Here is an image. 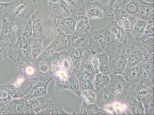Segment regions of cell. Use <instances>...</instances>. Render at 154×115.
I'll return each mask as SVG.
<instances>
[{"mask_svg": "<svg viewBox=\"0 0 154 115\" xmlns=\"http://www.w3.org/2000/svg\"><path fill=\"white\" fill-rule=\"evenodd\" d=\"M131 0H118L119 7L120 9H123Z\"/></svg>", "mask_w": 154, "mask_h": 115, "instance_id": "56", "label": "cell"}, {"mask_svg": "<svg viewBox=\"0 0 154 115\" xmlns=\"http://www.w3.org/2000/svg\"><path fill=\"white\" fill-rule=\"evenodd\" d=\"M44 50L42 45V40L35 39L31 46V53L34 60H36Z\"/></svg>", "mask_w": 154, "mask_h": 115, "instance_id": "41", "label": "cell"}, {"mask_svg": "<svg viewBox=\"0 0 154 115\" xmlns=\"http://www.w3.org/2000/svg\"><path fill=\"white\" fill-rule=\"evenodd\" d=\"M146 22L148 24L154 23V11L150 14L148 17Z\"/></svg>", "mask_w": 154, "mask_h": 115, "instance_id": "58", "label": "cell"}, {"mask_svg": "<svg viewBox=\"0 0 154 115\" xmlns=\"http://www.w3.org/2000/svg\"><path fill=\"white\" fill-rule=\"evenodd\" d=\"M37 71L39 81H45L54 77L51 61L36 59L32 61Z\"/></svg>", "mask_w": 154, "mask_h": 115, "instance_id": "16", "label": "cell"}, {"mask_svg": "<svg viewBox=\"0 0 154 115\" xmlns=\"http://www.w3.org/2000/svg\"><path fill=\"white\" fill-rule=\"evenodd\" d=\"M120 102L126 105L131 114H144V107L142 103L138 101L134 97L129 95H127Z\"/></svg>", "mask_w": 154, "mask_h": 115, "instance_id": "26", "label": "cell"}, {"mask_svg": "<svg viewBox=\"0 0 154 115\" xmlns=\"http://www.w3.org/2000/svg\"><path fill=\"white\" fill-rule=\"evenodd\" d=\"M75 31L72 34L67 36L68 47L69 48H81L88 51L89 48V34Z\"/></svg>", "mask_w": 154, "mask_h": 115, "instance_id": "15", "label": "cell"}, {"mask_svg": "<svg viewBox=\"0 0 154 115\" xmlns=\"http://www.w3.org/2000/svg\"><path fill=\"white\" fill-rule=\"evenodd\" d=\"M103 10L99 8H92L86 11V16L89 20L96 19H101L103 16Z\"/></svg>", "mask_w": 154, "mask_h": 115, "instance_id": "44", "label": "cell"}, {"mask_svg": "<svg viewBox=\"0 0 154 115\" xmlns=\"http://www.w3.org/2000/svg\"><path fill=\"white\" fill-rule=\"evenodd\" d=\"M85 101L89 103H94L96 100V95L94 91L85 90L82 91V95Z\"/></svg>", "mask_w": 154, "mask_h": 115, "instance_id": "51", "label": "cell"}, {"mask_svg": "<svg viewBox=\"0 0 154 115\" xmlns=\"http://www.w3.org/2000/svg\"><path fill=\"white\" fill-rule=\"evenodd\" d=\"M12 9L6 19L15 23L30 19L37 7L36 0H12Z\"/></svg>", "mask_w": 154, "mask_h": 115, "instance_id": "1", "label": "cell"}, {"mask_svg": "<svg viewBox=\"0 0 154 115\" xmlns=\"http://www.w3.org/2000/svg\"><path fill=\"white\" fill-rule=\"evenodd\" d=\"M17 72L20 73L26 79L35 84L39 81L37 71L35 65L31 61H27L17 64Z\"/></svg>", "mask_w": 154, "mask_h": 115, "instance_id": "19", "label": "cell"}, {"mask_svg": "<svg viewBox=\"0 0 154 115\" xmlns=\"http://www.w3.org/2000/svg\"><path fill=\"white\" fill-rule=\"evenodd\" d=\"M139 83L154 87V54L143 61Z\"/></svg>", "mask_w": 154, "mask_h": 115, "instance_id": "14", "label": "cell"}, {"mask_svg": "<svg viewBox=\"0 0 154 115\" xmlns=\"http://www.w3.org/2000/svg\"><path fill=\"white\" fill-rule=\"evenodd\" d=\"M144 107V114H154V95L143 102Z\"/></svg>", "mask_w": 154, "mask_h": 115, "instance_id": "47", "label": "cell"}, {"mask_svg": "<svg viewBox=\"0 0 154 115\" xmlns=\"http://www.w3.org/2000/svg\"><path fill=\"white\" fill-rule=\"evenodd\" d=\"M28 103L36 113L42 109L51 108L54 104L48 94L38 98L30 99L28 100Z\"/></svg>", "mask_w": 154, "mask_h": 115, "instance_id": "24", "label": "cell"}, {"mask_svg": "<svg viewBox=\"0 0 154 115\" xmlns=\"http://www.w3.org/2000/svg\"><path fill=\"white\" fill-rule=\"evenodd\" d=\"M101 3L103 5V6L106 5L109 2L110 0H99Z\"/></svg>", "mask_w": 154, "mask_h": 115, "instance_id": "59", "label": "cell"}, {"mask_svg": "<svg viewBox=\"0 0 154 115\" xmlns=\"http://www.w3.org/2000/svg\"><path fill=\"white\" fill-rule=\"evenodd\" d=\"M110 77L108 75H104L101 73H98L95 75L93 81L95 92H97L109 85Z\"/></svg>", "mask_w": 154, "mask_h": 115, "instance_id": "33", "label": "cell"}, {"mask_svg": "<svg viewBox=\"0 0 154 115\" xmlns=\"http://www.w3.org/2000/svg\"><path fill=\"white\" fill-rule=\"evenodd\" d=\"M2 102H0V108H1V105H2Z\"/></svg>", "mask_w": 154, "mask_h": 115, "instance_id": "62", "label": "cell"}, {"mask_svg": "<svg viewBox=\"0 0 154 115\" xmlns=\"http://www.w3.org/2000/svg\"><path fill=\"white\" fill-rule=\"evenodd\" d=\"M95 55L98 59L100 72L109 76L111 75L112 73L109 65L108 54L106 52L103 51V52L97 54Z\"/></svg>", "mask_w": 154, "mask_h": 115, "instance_id": "31", "label": "cell"}, {"mask_svg": "<svg viewBox=\"0 0 154 115\" xmlns=\"http://www.w3.org/2000/svg\"><path fill=\"white\" fill-rule=\"evenodd\" d=\"M76 20L75 31L82 33H88L91 29V24L89 20L85 15H76L75 16Z\"/></svg>", "mask_w": 154, "mask_h": 115, "instance_id": "35", "label": "cell"}, {"mask_svg": "<svg viewBox=\"0 0 154 115\" xmlns=\"http://www.w3.org/2000/svg\"><path fill=\"white\" fill-rule=\"evenodd\" d=\"M35 39L33 36L18 39L16 43L11 45L9 58L16 64L34 60L31 53V46Z\"/></svg>", "mask_w": 154, "mask_h": 115, "instance_id": "2", "label": "cell"}, {"mask_svg": "<svg viewBox=\"0 0 154 115\" xmlns=\"http://www.w3.org/2000/svg\"><path fill=\"white\" fill-rule=\"evenodd\" d=\"M110 81L106 88L116 97V101L120 102L128 95L131 84L120 74L110 75Z\"/></svg>", "mask_w": 154, "mask_h": 115, "instance_id": "7", "label": "cell"}, {"mask_svg": "<svg viewBox=\"0 0 154 115\" xmlns=\"http://www.w3.org/2000/svg\"><path fill=\"white\" fill-rule=\"evenodd\" d=\"M48 8L54 19V22L73 16L68 4L64 0H60L56 3H48Z\"/></svg>", "mask_w": 154, "mask_h": 115, "instance_id": "13", "label": "cell"}, {"mask_svg": "<svg viewBox=\"0 0 154 115\" xmlns=\"http://www.w3.org/2000/svg\"><path fill=\"white\" fill-rule=\"evenodd\" d=\"M17 39L16 24L10 21L6 18L3 20L0 40L12 45L16 43Z\"/></svg>", "mask_w": 154, "mask_h": 115, "instance_id": "11", "label": "cell"}, {"mask_svg": "<svg viewBox=\"0 0 154 115\" xmlns=\"http://www.w3.org/2000/svg\"><path fill=\"white\" fill-rule=\"evenodd\" d=\"M59 33L68 36L72 34L76 29L75 16L70 17L54 22Z\"/></svg>", "mask_w": 154, "mask_h": 115, "instance_id": "20", "label": "cell"}, {"mask_svg": "<svg viewBox=\"0 0 154 115\" xmlns=\"http://www.w3.org/2000/svg\"><path fill=\"white\" fill-rule=\"evenodd\" d=\"M85 51L81 48H69L67 50V53L72 60L74 68L81 65Z\"/></svg>", "mask_w": 154, "mask_h": 115, "instance_id": "29", "label": "cell"}, {"mask_svg": "<svg viewBox=\"0 0 154 115\" xmlns=\"http://www.w3.org/2000/svg\"><path fill=\"white\" fill-rule=\"evenodd\" d=\"M28 103V100L24 97L12 99L7 104L8 109V114L23 115L25 107Z\"/></svg>", "mask_w": 154, "mask_h": 115, "instance_id": "25", "label": "cell"}, {"mask_svg": "<svg viewBox=\"0 0 154 115\" xmlns=\"http://www.w3.org/2000/svg\"><path fill=\"white\" fill-rule=\"evenodd\" d=\"M10 46L9 43L0 40V60L9 57Z\"/></svg>", "mask_w": 154, "mask_h": 115, "instance_id": "48", "label": "cell"}, {"mask_svg": "<svg viewBox=\"0 0 154 115\" xmlns=\"http://www.w3.org/2000/svg\"><path fill=\"white\" fill-rule=\"evenodd\" d=\"M103 109L100 108L95 103H89L84 101L80 107V114H107Z\"/></svg>", "mask_w": 154, "mask_h": 115, "instance_id": "27", "label": "cell"}, {"mask_svg": "<svg viewBox=\"0 0 154 115\" xmlns=\"http://www.w3.org/2000/svg\"><path fill=\"white\" fill-rule=\"evenodd\" d=\"M142 0H131L123 9L129 14L135 16L139 11Z\"/></svg>", "mask_w": 154, "mask_h": 115, "instance_id": "40", "label": "cell"}, {"mask_svg": "<svg viewBox=\"0 0 154 115\" xmlns=\"http://www.w3.org/2000/svg\"><path fill=\"white\" fill-rule=\"evenodd\" d=\"M150 55L143 48L129 45L127 54L126 67L132 68L138 63L141 61L143 62L147 60Z\"/></svg>", "mask_w": 154, "mask_h": 115, "instance_id": "10", "label": "cell"}, {"mask_svg": "<svg viewBox=\"0 0 154 115\" xmlns=\"http://www.w3.org/2000/svg\"><path fill=\"white\" fill-rule=\"evenodd\" d=\"M24 114L26 115H35L36 114L35 112L33 109L32 108L31 106L29 103L26 104L25 107L24 111Z\"/></svg>", "mask_w": 154, "mask_h": 115, "instance_id": "54", "label": "cell"}, {"mask_svg": "<svg viewBox=\"0 0 154 115\" xmlns=\"http://www.w3.org/2000/svg\"><path fill=\"white\" fill-rule=\"evenodd\" d=\"M67 50H63L60 52L57 59L61 68L70 73L72 72L74 67L72 60L68 55Z\"/></svg>", "mask_w": 154, "mask_h": 115, "instance_id": "30", "label": "cell"}, {"mask_svg": "<svg viewBox=\"0 0 154 115\" xmlns=\"http://www.w3.org/2000/svg\"><path fill=\"white\" fill-rule=\"evenodd\" d=\"M82 92L85 90L94 91L93 82L92 81H79Z\"/></svg>", "mask_w": 154, "mask_h": 115, "instance_id": "53", "label": "cell"}, {"mask_svg": "<svg viewBox=\"0 0 154 115\" xmlns=\"http://www.w3.org/2000/svg\"><path fill=\"white\" fill-rule=\"evenodd\" d=\"M147 24L146 21L143 20L138 19L137 20L131 32L135 39L140 37L143 34Z\"/></svg>", "mask_w": 154, "mask_h": 115, "instance_id": "39", "label": "cell"}, {"mask_svg": "<svg viewBox=\"0 0 154 115\" xmlns=\"http://www.w3.org/2000/svg\"><path fill=\"white\" fill-rule=\"evenodd\" d=\"M5 85L10 92L12 99H16L26 96L35 84L17 71L12 79Z\"/></svg>", "mask_w": 154, "mask_h": 115, "instance_id": "4", "label": "cell"}, {"mask_svg": "<svg viewBox=\"0 0 154 115\" xmlns=\"http://www.w3.org/2000/svg\"><path fill=\"white\" fill-rule=\"evenodd\" d=\"M52 70L55 79V89L57 91L69 90L71 84L69 80V73L64 70L60 66L57 59L51 63Z\"/></svg>", "mask_w": 154, "mask_h": 115, "instance_id": "8", "label": "cell"}, {"mask_svg": "<svg viewBox=\"0 0 154 115\" xmlns=\"http://www.w3.org/2000/svg\"><path fill=\"white\" fill-rule=\"evenodd\" d=\"M151 37H154V23L148 24L143 34L140 37L135 39L136 41L142 42Z\"/></svg>", "mask_w": 154, "mask_h": 115, "instance_id": "43", "label": "cell"}, {"mask_svg": "<svg viewBox=\"0 0 154 115\" xmlns=\"http://www.w3.org/2000/svg\"><path fill=\"white\" fill-rule=\"evenodd\" d=\"M96 100L94 103L100 108L103 109L104 106L112 104L116 101L115 96L106 87L101 90L100 92H96Z\"/></svg>", "mask_w": 154, "mask_h": 115, "instance_id": "23", "label": "cell"}, {"mask_svg": "<svg viewBox=\"0 0 154 115\" xmlns=\"http://www.w3.org/2000/svg\"><path fill=\"white\" fill-rule=\"evenodd\" d=\"M105 48L104 39L101 30H95L89 32V48L87 52L90 55H95L103 52Z\"/></svg>", "mask_w": 154, "mask_h": 115, "instance_id": "9", "label": "cell"}, {"mask_svg": "<svg viewBox=\"0 0 154 115\" xmlns=\"http://www.w3.org/2000/svg\"><path fill=\"white\" fill-rule=\"evenodd\" d=\"M69 113H67L63 109L61 105L56 104L53 105L51 108L50 115H68Z\"/></svg>", "mask_w": 154, "mask_h": 115, "instance_id": "52", "label": "cell"}, {"mask_svg": "<svg viewBox=\"0 0 154 115\" xmlns=\"http://www.w3.org/2000/svg\"><path fill=\"white\" fill-rule=\"evenodd\" d=\"M72 73L79 81H92L94 79L95 75L90 73L82 66L74 68Z\"/></svg>", "mask_w": 154, "mask_h": 115, "instance_id": "36", "label": "cell"}, {"mask_svg": "<svg viewBox=\"0 0 154 115\" xmlns=\"http://www.w3.org/2000/svg\"><path fill=\"white\" fill-rule=\"evenodd\" d=\"M116 21L126 31L131 32L137 20L136 17L129 14L123 9H120L115 16Z\"/></svg>", "mask_w": 154, "mask_h": 115, "instance_id": "17", "label": "cell"}, {"mask_svg": "<svg viewBox=\"0 0 154 115\" xmlns=\"http://www.w3.org/2000/svg\"><path fill=\"white\" fill-rule=\"evenodd\" d=\"M120 9L118 0H110L107 5H104L103 11L107 16L113 17Z\"/></svg>", "mask_w": 154, "mask_h": 115, "instance_id": "38", "label": "cell"}, {"mask_svg": "<svg viewBox=\"0 0 154 115\" xmlns=\"http://www.w3.org/2000/svg\"><path fill=\"white\" fill-rule=\"evenodd\" d=\"M51 108H47L42 109L36 113L37 115H50L51 114Z\"/></svg>", "mask_w": 154, "mask_h": 115, "instance_id": "57", "label": "cell"}, {"mask_svg": "<svg viewBox=\"0 0 154 115\" xmlns=\"http://www.w3.org/2000/svg\"><path fill=\"white\" fill-rule=\"evenodd\" d=\"M15 23L17 26V34L18 39L32 36V23L30 18L26 21Z\"/></svg>", "mask_w": 154, "mask_h": 115, "instance_id": "28", "label": "cell"}, {"mask_svg": "<svg viewBox=\"0 0 154 115\" xmlns=\"http://www.w3.org/2000/svg\"><path fill=\"white\" fill-rule=\"evenodd\" d=\"M128 95L134 97L138 101L143 103L154 95V87L140 83L131 84Z\"/></svg>", "mask_w": 154, "mask_h": 115, "instance_id": "12", "label": "cell"}, {"mask_svg": "<svg viewBox=\"0 0 154 115\" xmlns=\"http://www.w3.org/2000/svg\"><path fill=\"white\" fill-rule=\"evenodd\" d=\"M103 109L107 113L109 112L110 113H113L114 114H117L115 109L114 107L113 106V104L104 106Z\"/></svg>", "mask_w": 154, "mask_h": 115, "instance_id": "55", "label": "cell"}, {"mask_svg": "<svg viewBox=\"0 0 154 115\" xmlns=\"http://www.w3.org/2000/svg\"><path fill=\"white\" fill-rule=\"evenodd\" d=\"M60 0H48V3H56L59 2Z\"/></svg>", "mask_w": 154, "mask_h": 115, "instance_id": "60", "label": "cell"}, {"mask_svg": "<svg viewBox=\"0 0 154 115\" xmlns=\"http://www.w3.org/2000/svg\"><path fill=\"white\" fill-rule=\"evenodd\" d=\"M130 45H119L109 53V60L112 75H122L127 61V54Z\"/></svg>", "mask_w": 154, "mask_h": 115, "instance_id": "3", "label": "cell"}, {"mask_svg": "<svg viewBox=\"0 0 154 115\" xmlns=\"http://www.w3.org/2000/svg\"><path fill=\"white\" fill-rule=\"evenodd\" d=\"M154 11V3L141 1L140 7L138 14L135 15L138 19L147 20L150 14Z\"/></svg>", "mask_w": 154, "mask_h": 115, "instance_id": "34", "label": "cell"}, {"mask_svg": "<svg viewBox=\"0 0 154 115\" xmlns=\"http://www.w3.org/2000/svg\"><path fill=\"white\" fill-rule=\"evenodd\" d=\"M3 19L0 18V33H1V28H2Z\"/></svg>", "mask_w": 154, "mask_h": 115, "instance_id": "61", "label": "cell"}, {"mask_svg": "<svg viewBox=\"0 0 154 115\" xmlns=\"http://www.w3.org/2000/svg\"><path fill=\"white\" fill-rule=\"evenodd\" d=\"M143 48L149 55L154 54V37H151L142 42Z\"/></svg>", "mask_w": 154, "mask_h": 115, "instance_id": "50", "label": "cell"}, {"mask_svg": "<svg viewBox=\"0 0 154 115\" xmlns=\"http://www.w3.org/2000/svg\"><path fill=\"white\" fill-rule=\"evenodd\" d=\"M104 39L105 48L104 51L107 54L112 49L115 48L118 45L109 31L106 26L101 29Z\"/></svg>", "mask_w": 154, "mask_h": 115, "instance_id": "32", "label": "cell"}, {"mask_svg": "<svg viewBox=\"0 0 154 115\" xmlns=\"http://www.w3.org/2000/svg\"><path fill=\"white\" fill-rule=\"evenodd\" d=\"M12 99L10 92L5 85L0 86V102L8 104Z\"/></svg>", "mask_w": 154, "mask_h": 115, "instance_id": "45", "label": "cell"}, {"mask_svg": "<svg viewBox=\"0 0 154 115\" xmlns=\"http://www.w3.org/2000/svg\"><path fill=\"white\" fill-rule=\"evenodd\" d=\"M143 70V62L141 61L132 68L126 67L121 75L127 82L131 84L138 83Z\"/></svg>", "mask_w": 154, "mask_h": 115, "instance_id": "21", "label": "cell"}, {"mask_svg": "<svg viewBox=\"0 0 154 115\" xmlns=\"http://www.w3.org/2000/svg\"><path fill=\"white\" fill-rule=\"evenodd\" d=\"M85 5V11L92 8H99L103 10L104 6L99 0H84Z\"/></svg>", "mask_w": 154, "mask_h": 115, "instance_id": "49", "label": "cell"}, {"mask_svg": "<svg viewBox=\"0 0 154 115\" xmlns=\"http://www.w3.org/2000/svg\"><path fill=\"white\" fill-rule=\"evenodd\" d=\"M106 26L112 35L118 45L128 44V39L125 30L116 21L109 22Z\"/></svg>", "mask_w": 154, "mask_h": 115, "instance_id": "18", "label": "cell"}, {"mask_svg": "<svg viewBox=\"0 0 154 115\" xmlns=\"http://www.w3.org/2000/svg\"><path fill=\"white\" fill-rule=\"evenodd\" d=\"M12 6V1L4 3L0 2V18L3 20L10 12Z\"/></svg>", "mask_w": 154, "mask_h": 115, "instance_id": "46", "label": "cell"}, {"mask_svg": "<svg viewBox=\"0 0 154 115\" xmlns=\"http://www.w3.org/2000/svg\"><path fill=\"white\" fill-rule=\"evenodd\" d=\"M67 36L63 33H59L48 47L36 59L51 61L57 59L59 53L69 48L68 47Z\"/></svg>", "mask_w": 154, "mask_h": 115, "instance_id": "6", "label": "cell"}, {"mask_svg": "<svg viewBox=\"0 0 154 115\" xmlns=\"http://www.w3.org/2000/svg\"><path fill=\"white\" fill-rule=\"evenodd\" d=\"M69 80L71 86L69 90L78 96H80L82 95V90L79 81L72 72L69 73Z\"/></svg>", "mask_w": 154, "mask_h": 115, "instance_id": "42", "label": "cell"}, {"mask_svg": "<svg viewBox=\"0 0 154 115\" xmlns=\"http://www.w3.org/2000/svg\"><path fill=\"white\" fill-rule=\"evenodd\" d=\"M32 28V36L35 39L43 40L49 34L51 22L46 14L36 11L31 16Z\"/></svg>", "mask_w": 154, "mask_h": 115, "instance_id": "5", "label": "cell"}, {"mask_svg": "<svg viewBox=\"0 0 154 115\" xmlns=\"http://www.w3.org/2000/svg\"><path fill=\"white\" fill-rule=\"evenodd\" d=\"M53 78L54 77H52L47 81H38L32 86L25 97L29 100L47 95L48 85L52 80Z\"/></svg>", "mask_w": 154, "mask_h": 115, "instance_id": "22", "label": "cell"}, {"mask_svg": "<svg viewBox=\"0 0 154 115\" xmlns=\"http://www.w3.org/2000/svg\"><path fill=\"white\" fill-rule=\"evenodd\" d=\"M68 4L71 14L73 16L81 11H85L84 0H64Z\"/></svg>", "mask_w": 154, "mask_h": 115, "instance_id": "37", "label": "cell"}]
</instances>
